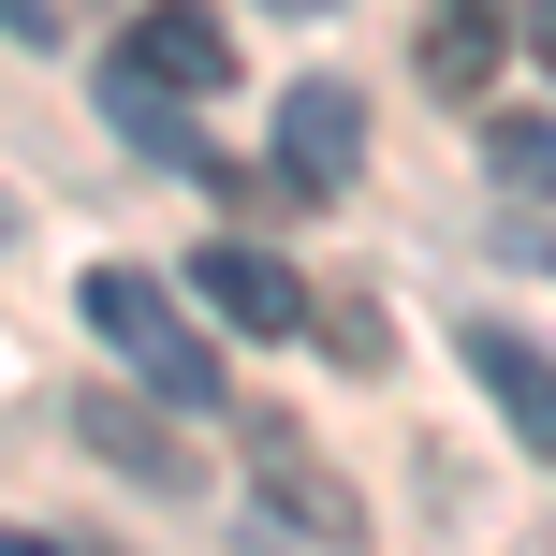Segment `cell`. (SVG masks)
<instances>
[{
    "label": "cell",
    "mask_w": 556,
    "mask_h": 556,
    "mask_svg": "<svg viewBox=\"0 0 556 556\" xmlns=\"http://www.w3.org/2000/svg\"><path fill=\"white\" fill-rule=\"evenodd\" d=\"M88 323H103V352L132 366L147 395H176V410H220V352H205V337H191V307H176L162 278L103 264V278H88Z\"/></svg>",
    "instance_id": "6da1fadb"
},
{
    "label": "cell",
    "mask_w": 556,
    "mask_h": 556,
    "mask_svg": "<svg viewBox=\"0 0 556 556\" xmlns=\"http://www.w3.org/2000/svg\"><path fill=\"white\" fill-rule=\"evenodd\" d=\"M117 74H132V88H162V103H205V88L235 74V29L205 15V0H147V15L117 29Z\"/></svg>",
    "instance_id": "3957f363"
},
{
    "label": "cell",
    "mask_w": 556,
    "mask_h": 556,
    "mask_svg": "<svg viewBox=\"0 0 556 556\" xmlns=\"http://www.w3.org/2000/svg\"><path fill=\"white\" fill-rule=\"evenodd\" d=\"M0 556H59V542H29V528H0Z\"/></svg>",
    "instance_id": "4fadbf2b"
},
{
    "label": "cell",
    "mask_w": 556,
    "mask_h": 556,
    "mask_svg": "<svg viewBox=\"0 0 556 556\" xmlns=\"http://www.w3.org/2000/svg\"><path fill=\"white\" fill-rule=\"evenodd\" d=\"M88 454H103V469H132V483H205V454L191 440H162V425H147V410H117V395H88Z\"/></svg>",
    "instance_id": "ba28073f"
},
{
    "label": "cell",
    "mask_w": 556,
    "mask_h": 556,
    "mask_svg": "<svg viewBox=\"0 0 556 556\" xmlns=\"http://www.w3.org/2000/svg\"><path fill=\"white\" fill-rule=\"evenodd\" d=\"M528 45H542V74H556V0H528Z\"/></svg>",
    "instance_id": "7c38bea8"
},
{
    "label": "cell",
    "mask_w": 556,
    "mask_h": 556,
    "mask_svg": "<svg viewBox=\"0 0 556 556\" xmlns=\"http://www.w3.org/2000/svg\"><path fill=\"white\" fill-rule=\"evenodd\" d=\"M513 15H528V0H425V88H440V103H469V88L498 74Z\"/></svg>",
    "instance_id": "52a82bcc"
},
{
    "label": "cell",
    "mask_w": 556,
    "mask_h": 556,
    "mask_svg": "<svg viewBox=\"0 0 556 556\" xmlns=\"http://www.w3.org/2000/svg\"><path fill=\"white\" fill-rule=\"evenodd\" d=\"M307 337H323V352L352 366V381H381V366H395V337H381V307H352V293H307Z\"/></svg>",
    "instance_id": "9c48e42d"
},
{
    "label": "cell",
    "mask_w": 556,
    "mask_h": 556,
    "mask_svg": "<svg viewBox=\"0 0 556 556\" xmlns=\"http://www.w3.org/2000/svg\"><path fill=\"white\" fill-rule=\"evenodd\" d=\"M0 29H29V45H45V29H59V0H0Z\"/></svg>",
    "instance_id": "8fae6325"
},
{
    "label": "cell",
    "mask_w": 556,
    "mask_h": 556,
    "mask_svg": "<svg viewBox=\"0 0 556 556\" xmlns=\"http://www.w3.org/2000/svg\"><path fill=\"white\" fill-rule=\"evenodd\" d=\"M278 176H293L307 205H337L366 176V103L337 74H307V88H278Z\"/></svg>",
    "instance_id": "277c9868"
},
{
    "label": "cell",
    "mask_w": 556,
    "mask_h": 556,
    "mask_svg": "<svg viewBox=\"0 0 556 556\" xmlns=\"http://www.w3.org/2000/svg\"><path fill=\"white\" fill-rule=\"evenodd\" d=\"M278 15H323V0H278Z\"/></svg>",
    "instance_id": "5bb4252c"
},
{
    "label": "cell",
    "mask_w": 556,
    "mask_h": 556,
    "mask_svg": "<svg viewBox=\"0 0 556 556\" xmlns=\"http://www.w3.org/2000/svg\"><path fill=\"white\" fill-rule=\"evenodd\" d=\"M469 381L513 410V440H528V454H556V352H528L513 323H469Z\"/></svg>",
    "instance_id": "8992f818"
},
{
    "label": "cell",
    "mask_w": 556,
    "mask_h": 556,
    "mask_svg": "<svg viewBox=\"0 0 556 556\" xmlns=\"http://www.w3.org/2000/svg\"><path fill=\"white\" fill-rule=\"evenodd\" d=\"M235 469L278 498V528L293 542H366V513H352V483L323 469V440H307L293 410H235Z\"/></svg>",
    "instance_id": "7a4b0ae2"
},
{
    "label": "cell",
    "mask_w": 556,
    "mask_h": 556,
    "mask_svg": "<svg viewBox=\"0 0 556 556\" xmlns=\"http://www.w3.org/2000/svg\"><path fill=\"white\" fill-rule=\"evenodd\" d=\"M191 293L220 307L235 337H307V278L278 264V250H250V235H220V250L191 264Z\"/></svg>",
    "instance_id": "5b68a950"
},
{
    "label": "cell",
    "mask_w": 556,
    "mask_h": 556,
    "mask_svg": "<svg viewBox=\"0 0 556 556\" xmlns=\"http://www.w3.org/2000/svg\"><path fill=\"white\" fill-rule=\"evenodd\" d=\"M483 162L513 191H556V117H483Z\"/></svg>",
    "instance_id": "30bf717a"
}]
</instances>
